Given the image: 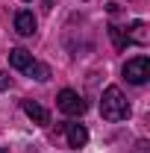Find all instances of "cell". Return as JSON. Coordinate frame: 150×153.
Wrapping results in <instances>:
<instances>
[{"label":"cell","instance_id":"6","mask_svg":"<svg viewBox=\"0 0 150 153\" xmlns=\"http://www.w3.org/2000/svg\"><path fill=\"white\" fill-rule=\"evenodd\" d=\"M65 138H68L71 147H82L88 141V130L82 124H65Z\"/></svg>","mask_w":150,"mask_h":153},{"label":"cell","instance_id":"1","mask_svg":"<svg viewBox=\"0 0 150 153\" xmlns=\"http://www.w3.org/2000/svg\"><path fill=\"white\" fill-rule=\"evenodd\" d=\"M100 115L106 121H124V118H130V103H127V97H124V91L118 85H109L103 91V97H100Z\"/></svg>","mask_w":150,"mask_h":153},{"label":"cell","instance_id":"7","mask_svg":"<svg viewBox=\"0 0 150 153\" xmlns=\"http://www.w3.org/2000/svg\"><path fill=\"white\" fill-rule=\"evenodd\" d=\"M15 33H18V36H33V33H36V15L27 12V9L18 12V15H15Z\"/></svg>","mask_w":150,"mask_h":153},{"label":"cell","instance_id":"8","mask_svg":"<svg viewBox=\"0 0 150 153\" xmlns=\"http://www.w3.org/2000/svg\"><path fill=\"white\" fill-rule=\"evenodd\" d=\"M127 41H130V44H141V47H144V44L150 41L147 24H144V21H135L130 30H127Z\"/></svg>","mask_w":150,"mask_h":153},{"label":"cell","instance_id":"3","mask_svg":"<svg viewBox=\"0 0 150 153\" xmlns=\"http://www.w3.org/2000/svg\"><path fill=\"white\" fill-rule=\"evenodd\" d=\"M124 76L130 79L132 85H144L150 79V59L147 56H135L124 65Z\"/></svg>","mask_w":150,"mask_h":153},{"label":"cell","instance_id":"13","mask_svg":"<svg viewBox=\"0 0 150 153\" xmlns=\"http://www.w3.org/2000/svg\"><path fill=\"white\" fill-rule=\"evenodd\" d=\"M0 153H6V150H3V147H0Z\"/></svg>","mask_w":150,"mask_h":153},{"label":"cell","instance_id":"11","mask_svg":"<svg viewBox=\"0 0 150 153\" xmlns=\"http://www.w3.org/2000/svg\"><path fill=\"white\" fill-rule=\"evenodd\" d=\"M9 85H12V76L6 74V71H0V91H6Z\"/></svg>","mask_w":150,"mask_h":153},{"label":"cell","instance_id":"10","mask_svg":"<svg viewBox=\"0 0 150 153\" xmlns=\"http://www.w3.org/2000/svg\"><path fill=\"white\" fill-rule=\"evenodd\" d=\"M27 74L33 76V79H38V82H44V79H50V68H47V65H41V62H33Z\"/></svg>","mask_w":150,"mask_h":153},{"label":"cell","instance_id":"5","mask_svg":"<svg viewBox=\"0 0 150 153\" xmlns=\"http://www.w3.org/2000/svg\"><path fill=\"white\" fill-rule=\"evenodd\" d=\"M36 59H33V53L30 50H24V47H15V50H9V65L12 68H18V71H30V65H33Z\"/></svg>","mask_w":150,"mask_h":153},{"label":"cell","instance_id":"9","mask_svg":"<svg viewBox=\"0 0 150 153\" xmlns=\"http://www.w3.org/2000/svg\"><path fill=\"white\" fill-rule=\"evenodd\" d=\"M109 36H112V44H115V50H124V47H127V44H130V41H127V30H124V27H109Z\"/></svg>","mask_w":150,"mask_h":153},{"label":"cell","instance_id":"2","mask_svg":"<svg viewBox=\"0 0 150 153\" xmlns=\"http://www.w3.org/2000/svg\"><path fill=\"white\" fill-rule=\"evenodd\" d=\"M56 106H59L65 115H71V118H79V115L88 109V103L76 94L74 88H62V91H59V97H56Z\"/></svg>","mask_w":150,"mask_h":153},{"label":"cell","instance_id":"12","mask_svg":"<svg viewBox=\"0 0 150 153\" xmlns=\"http://www.w3.org/2000/svg\"><path fill=\"white\" fill-rule=\"evenodd\" d=\"M132 153H150V144L141 138V141H135V150H132Z\"/></svg>","mask_w":150,"mask_h":153},{"label":"cell","instance_id":"4","mask_svg":"<svg viewBox=\"0 0 150 153\" xmlns=\"http://www.w3.org/2000/svg\"><path fill=\"white\" fill-rule=\"evenodd\" d=\"M24 112L33 118V124H38V127H47L50 124V112L38 103V100H24Z\"/></svg>","mask_w":150,"mask_h":153}]
</instances>
